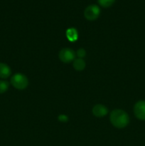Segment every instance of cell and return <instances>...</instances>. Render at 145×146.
<instances>
[{
  "label": "cell",
  "instance_id": "6da1fadb",
  "mask_svg": "<svg viewBox=\"0 0 145 146\" xmlns=\"http://www.w3.org/2000/svg\"><path fill=\"white\" fill-rule=\"evenodd\" d=\"M111 123L117 128H125L129 123V117L127 112L121 109L112 111L109 116Z\"/></svg>",
  "mask_w": 145,
  "mask_h": 146
},
{
  "label": "cell",
  "instance_id": "7a4b0ae2",
  "mask_svg": "<svg viewBox=\"0 0 145 146\" xmlns=\"http://www.w3.org/2000/svg\"><path fill=\"white\" fill-rule=\"evenodd\" d=\"M11 84L16 89L24 90L28 86V80L25 75L17 73L11 77Z\"/></svg>",
  "mask_w": 145,
  "mask_h": 146
},
{
  "label": "cell",
  "instance_id": "3957f363",
  "mask_svg": "<svg viewBox=\"0 0 145 146\" xmlns=\"http://www.w3.org/2000/svg\"><path fill=\"white\" fill-rule=\"evenodd\" d=\"M100 14V9L96 4H91L84 11V17L88 21H95Z\"/></svg>",
  "mask_w": 145,
  "mask_h": 146
},
{
  "label": "cell",
  "instance_id": "277c9868",
  "mask_svg": "<svg viewBox=\"0 0 145 146\" xmlns=\"http://www.w3.org/2000/svg\"><path fill=\"white\" fill-rule=\"evenodd\" d=\"M59 58L62 62L68 64L74 61L75 58V53L72 49L69 48H63L59 52Z\"/></svg>",
  "mask_w": 145,
  "mask_h": 146
},
{
  "label": "cell",
  "instance_id": "5b68a950",
  "mask_svg": "<svg viewBox=\"0 0 145 146\" xmlns=\"http://www.w3.org/2000/svg\"><path fill=\"white\" fill-rule=\"evenodd\" d=\"M134 113L138 119L145 121V101H139L135 104Z\"/></svg>",
  "mask_w": 145,
  "mask_h": 146
},
{
  "label": "cell",
  "instance_id": "8992f818",
  "mask_svg": "<svg viewBox=\"0 0 145 146\" xmlns=\"http://www.w3.org/2000/svg\"><path fill=\"white\" fill-rule=\"evenodd\" d=\"M108 113V110L105 106L102 105V104H98V105L95 106L92 108V113L95 116L98 117V118H101V117H104Z\"/></svg>",
  "mask_w": 145,
  "mask_h": 146
},
{
  "label": "cell",
  "instance_id": "52a82bcc",
  "mask_svg": "<svg viewBox=\"0 0 145 146\" xmlns=\"http://www.w3.org/2000/svg\"><path fill=\"white\" fill-rule=\"evenodd\" d=\"M11 71L10 67L4 63H0V78H7L11 75Z\"/></svg>",
  "mask_w": 145,
  "mask_h": 146
},
{
  "label": "cell",
  "instance_id": "ba28073f",
  "mask_svg": "<svg viewBox=\"0 0 145 146\" xmlns=\"http://www.w3.org/2000/svg\"><path fill=\"white\" fill-rule=\"evenodd\" d=\"M66 37L71 42L77 41L78 38V31L75 28H69L66 31Z\"/></svg>",
  "mask_w": 145,
  "mask_h": 146
},
{
  "label": "cell",
  "instance_id": "9c48e42d",
  "mask_svg": "<svg viewBox=\"0 0 145 146\" xmlns=\"http://www.w3.org/2000/svg\"><path fill=\"white\" fill-rule=\"evenodd\" d=\"M72 66H73V68L76 71H82L85 68V62L82 58H78L77 59L74 60Z\"/></svg>",
  "mask_w": 145,
  "mask_h": 146
},
{
  "label": "cell",
  "instance_id": "30bf717a",
  "mask_svg": "<svg viewBox=\"0 0 145 146\" xmlns=\"http://www.w3.org/2000/svg\"><path fill=\"white\" fill-rule=\"evenodd\" d=\"M116 0H98V4L103 8H108L113 5Z\"/></svg>",
  "mask_w": 145,
  "mask_h": 146
},
{
  "label": "cell",
  "instance_id": "8fae6325",
  "mask_svg": "<svg viewBox=\"0 0 145 146\" xmlns=\"http://www.w3.org/2000/svg\"><path fill=\"white\" fill-rule=\"evenodd\" d=\"M9 83L4 80H0V94H4L8 90Z\"/></svg>",
  "mask_w": 145,
  "mask_h": 146
},
{
  "label": "cell",
  "instance_id": "7c38bea8",
  "mask_svg": "<svg viewBox=\"0 0 145 146\" xmlns=\"http://www.w3.org/2000/svg\"><path fill=\"white\" fill-rule=\"evenodd\" d=\"M85 55H86V52H85V50L84 48H80L77 51V56L79 58H84Z\"/></svg>",
  "mask_w": 145,
  "mask_h": 146
},
{
  "label": "cell",
  "instance_id": "4fadbf2b",
  "mask_svg": "<svg viewBox=\"0 0 145 146\" xmlns=\"http://www.w3.org/2000/svg\"><path fill=\"white\" fill-rule=\"evenodd\" d=\"M58 120H59L60 121H61V122H66V121H68V116L62 114V115H60L59 116H58Z\"/></svg>",
  "mask_w": 145,
  "mask_h": 146
}]
</instances>
